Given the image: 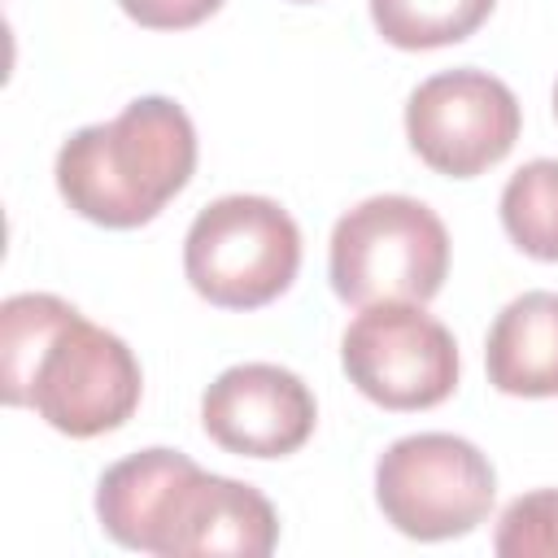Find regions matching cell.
<instances>
[{"instance_id": "1", "label": "cell", "mask_w": 558, "mask_h": 558, "mask_svg": "<svg viewBox=\"0 0 558 558\" xmlns=\"http://www.w3.org/2000/svg\"><path fill=\"white\" fill-rule=\"evenodd\" d=\"M196 170V126L166 96L131 100L113 122L74 131L57 153V187L87 222L126 231L153 222Z\"/></svg>"}, {"instance_id": "2", "label": "cell", "mask_w": 558, "mask_h": 558, "mask_svg": "<svg viewBox=\"0 0 558 558\" xmlns=\"http://www.w3.org/2000/svg\"><path fill=\"white\" fill-rule=\"evenodd\" d=\"M449 275V231L414 196H371L331 231V288L349 305H423Z\"/></svg>"}, {"instance_id": "3", "label": "cell", "mask_w": 558, "mask_h": 558, "mask_svg": "<svg viewBox=\"0 0 558 558\" xmlns=\"http://www.w3.org/2000/svg\"><path fill=\"white\" fill-rule=\"evenodd\" d=\"M301 266V231L270 196H222L196 214L183 240L187 283L222 310H257L288 292Z\"/></svg>"}, {"instance_id": "4", "label": "cell", "mask_w": 558, "mask_h": 558, "mask_svg": "<svg viewBox=\"0 0 558 558\" xmlns=\"http://www.w3.org/2000/svg\"><path fill=\"white\" fill-rule=\"evenodd\" d=\"M493 497V462L449 432L401 436L375 462V501L384 519L414 541H449L480 527Z\"/></svg>"}, {"instance_id": "5", "label": "cell", "mask_w": 558, "mask_h": 558, "mask_svg": "<svg viewBox=\"0 0 558 558\" xmlns=\"http://www.w3.org/2000/svg\"><path fill=\"white\" fill-rule=\"evenodd\" d=\"M140 388L144 375L126 340L74 314L39 353L26 384V410L61 436L87 440L122 427L140 405Z\"/></svg>"}, {"instance_id": "6", "label": "cell", "mask_w": 558, "mask_h": 558, "mask_svg": "<svg viewBox=\"0 0 558 558\" xmlns=\"http://www.w3.org/2000/svg\"><path fill=\"white\" fill-rule=\"evenodd\" d=\"M349 384L384 410H427L458 388V344L440 318L410 301L362 305L340 340Z\"/></svg>"}, {"instance_id": "7", "label": "cell", "mask_w": 558, "mask_h": 558, "mask_svg": "<svg viewBox=\"0 0 558 558\" xmlns=\"http://www.w3.org/2000/svg\"><path fill=\"white\" fill-rule=\"evenodd\" d=\"M523 113L514 92L488 70H445L423 78L405 100L410 148L449 179L497 166L519 140Z\"/></svg>"}, {"instance_id": "8", "label": "cell", "mask_w": 558, "mask_h": 558, "mask_svg": "<svg viewBox=\"0 0 558 558\" xmlns=\"http://www.w3.org/2000/svg\"><path fill=\"white\" fill-rule=\"evenodd\" d=\"M318 405L305 379L275 362H244L222 371L201 397V423L214 445L240 458L296 453L314 432Z\"/></svg>"}, {"instance_id": "9", "label": "cell", "mask_w": 558, "mask_h": 558, "mask_svg": "<svg viewBox=\"0 0 558 558\" xmlns=\"http://www.w3.org/2000/svg\"><path fill=\"white\" fill-rule=\"evenodd\" d=\"M275 541V506L253 484L196 471L170 510L161 558H266Z\"/></svg>"}, {"instance_id": "10", "label": "cell", "mask_w": 558, "mask_h": 558, "mask_svg": "<svg viewBox=\"0 0 558 558\" xmlns=\"http://www.w3.org/2000/svg\"><path fill=\"white\" fill-rule=\"evenodd\" d=\"M196 471L201 466L179 449H140L113 462L96 484L100 527L126 549L161 554L170 510Z\"/></svg>"}, {"instance_id": "11", "label": "cell", "mask_w": 558, "mask_h": 558, "mask_svg": "<svg viewBox=\"0 0 558 558\" xmlns=\"http://www.w3.org/2000/svg\"><path fill=\"white\" fill-rule=\"evenodd\" d=\"M484 366L506 397H558V292L514 296L488 327Z\"/></svg>"}, {"instance_id": "12", "label": "cell", "mask_w": 558, "mask_h": 558, "mask_svg": "<svg viewBox=\"0 0 558 558\" xmlns=\"http://www.w3.org/2000/svg\"><path fill=\"white\" fill-rule=\"evenodd\" d=\"M78 310L52 292H17L0 305V397L4 405H26V384L48 349V340Z\"/></svg>"}, {"instance_id": "13", "label": "cell", "mask_w": 558, "mask_h": 558, "mask_svg": "<svg viewBox=\"0 0 558 558\" xmlns=\"http://www.w3.org/2000/svg\"><path fill=\"white\" fill-rule=\"evenodd\" d=\"M497 0H371L375 31L392 48H445L484 26Z\"/></svg>"}, {"instance_id": "14", "label": "cell", "mask_w": 558, "mask_h": 558, "mask_svg": "<svg viewBox=\"0 0 558 558\" xmlns=\"http://www.w3.org/2000/svg\"><path fill=\"white\" fill-rule=\"evenodd\" d=\"M506 235L536 262H558V161L536 157L519 166L501 192Z\"/></svg>"}, {"instance_id": "15", "label": "cell", "mask_w": 558, "mask_h": 558, "mask_svg": "<svg viewBox=\"0 0 558 558\" xmlns=\"http://www.w3.org/2000/svg\"><path fill=\"white\" fill-rule=\"evenodd\" d=\"M493 549L506 558L558 554V488H536V493L514 497L506 514L497 519Z\"/></svg>"}, {"instance_id": "16", "label": "cell", "mask_w": 558, "mask_h": 558, "mask_svg": "<svg viewBox=\"0 0 558 558\" xmlns=\"http://www.w3.org/2000/svg\"><path fill=\"white\" fill-rule=\"evenodd\" d=\"M122 13L148 31H187L205 22L222 0H118Z\"/></svg>"}, {"instance_id": "17", "label": "cell", "mask_w": 558, "mask_h": 558, "mask_svg": "<svg viewBox=\"0 0 558 558\" xmlns=\"http://www.w3.org/2000/svg\"><path fill=\"white\" fill-rule=\"evenodd\" d=\"M554 113H558V87H554Z\"/></svg>"}]
</instances>
